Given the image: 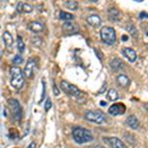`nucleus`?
Segmentation results:
<instances>
[{"label":"nucleus","instance_id":"obj_15","mask_svg":"<svg viewBox=\"0 0 148 148\" xmlns=\"http://www.w3.org/2000/svg\"><path fill=\"white\" fill-rule=\"evenodd\" d=\"M126 123H127V125L130 126V128H132V130H137L138 126H139V121H138L136 116H133V114L127 116V119H126Z\"/></svg>","mask_w":148,"mask_h":148},{"label":"nucleus","instance_id":"obj_32","mask_svg":"<svg viewBox=\"0 0 148 148\" xmlns=\"http://www.w3.org/2000/svg\"><path fill=\"white\" fill-rule=\"evenodd\" d=\"M101 105H102V106H105V105H106V104H105V102H101Z\"/></svg>","mask_w":148,"mask_h":148},{"label":"nucleus","instance_id":"obj_25","mask_svg":"<svg viewBox=\"0 0 148 148\" xmlns=\"http://www.w3.org/2000/svg\"><path fill=\"white\" fill-rule=\"evenodd\" d=\"M23 56H19V54H17V56H14V58H13V63H15V64H21L23 62Z\"/></svg>","mask_w":148,"mask_h":148},{"label":"nucleus","instance_id":"obj_4","mask_svg":"<svg viewBox=\"0 0 148 148\" xmlns=\"http://www.w3.org/2000/svg\"><path fill=\"white\" fill-rule=\"evenodd\" d=\"M60 88L62 89V91L65 93V94L69 95V96L73 97V98H76V99H79L83 96L82 92L78 89L76 86L72 85L71 83L67 82L65 80H62L60 83Z\"/></svg>","mask_w":148,"mask_h":148},{"label":"nucleus","instance_id":"obj_3","mask_svg":"<svg viewBox=\"0 0 148 148\" xmlns=\"http://www.w3.org/2000/svg\"><path fill=\"white\" fill-rule=\"evenodd\" d=\"M100 36L103 42L107 45H114L116 40V31L112 27H103L100 31Z\"/></svg>","mask_w":148,"mask_h":148},{"label":"nucleus","instance_id":"obj_16","mask_svg":"<svg viewBox=\"0 0 148 148\" xmlns=\"http://www.w3.org/2000/svg\"><path fill=\"white\" fill-rule=\"evenodd\" d=\"M123 61L121 60V59L118 58V57H116V58H113L111 60V62H110V65H111L112 69H114V70H121V69L123 68Z\"/></svg>","mask_w":148,"mask_h":148},{"label":"nucleus","instance_id":"obj_26","mask_svg":"<svg viewBox=\"0 0 148 148\" xmlns=\"http://www.w3.org/2000/svg\"><path fill=\"white\" fill-rule=\"evenodd\" d=\"M51 108V99H47L46 101V104H45V110L46 112H49V109Z\"/></svg>","mask_w":148,"mask_h":148},{"label":"nucleus","instance_id":"obj_19","mask_svg":"<svg viewBox=\"0 0 148 148\" xmlns=\"http://www.w3.org/2000/svg\"><path fill=\"white\" fill-rule=\"evenodd\" d=\"M109 19L112 21H119L121 17V12L116 8H110L109 9Z\"/></svg>","mask_w":148,"mask_h":148},{"label":"nucleus","instance_id":"obj_8","mask_svg":"<svg viewBox=\"0 0 148 148\" xmlns=\"http://www.w3.org/2000/svg\"><path fill=\"white\" fill-rule=\"evenodd\" d=\"M125 106L123 103H116V104L112 105L108 110V113L111 116H120V114H123L125 113Z\"/></svg>","mask_w":148,"mask_h":148},{"label":"nucleus","instance_id":"obj_27","mask_svg":"<svg viewBox=\"0 0 148 148\" xmlns=\"http://www.w3.org/2000/svg\"><path fill=\"white\" fill-rule=\"evenodd\" d=\"M53 94L54 96H58L59 95V89L57 88V86L54 82H53Z\"/></svg>","mask_w":148,"mask_h":148},{"label":"nucleus","instance_id":"obj_14","mask_svg":"<svg viewBox=\"0 0 148 148\" xmlns=\"http://www.w3.org/2000/svg\"><path fill=\"white\" fill-rule=\"evenodd\" d=\"M116 82H118V84L123 88H126L130 85V78H128L126 75H125V74H121V75H119L118 77H116Z\"/></svg>","mask_w":148,"mask_h":148},{"label":"nucleus","instance_id":"obj_9","mask_svg":"<svg viewBox=\"0 0 148 148\" xmlns=\"http://www.w3.org/2000/svg\"><path fill=\"white\" fill-rule=\"evenodd\" d=\"M103 140L108 143L112 148H126L125 143L118 137H104Z\"/></svg>","mask_w":148,"mask_h":148},{"label":"nucleus","instance_id":"obj_13","mask_svg":"<svg viewBox=\"0 0 148 148\" xmlns=\"http://www.w3.org/2000/svg\"><path fill=\"white\" fill-rule=\"evenodd\" d=\"M28 28L30 29L32 32L36 33V34H39V33H42V31H44V26H42V24H40V22H37V21H32V22L28 25Z\"/></svg>","mask_w":148,"mask_h":148},{"label":"nucleus","instance_id":"obj_31","mask_svg":"<svg viewBox=\"0 0 148 148\" xmlns=\"http://www.w3.org/2000/svg\"><path fill=\"white\" fill-rule=\"evenodd\" d=\"M121 40H123L125 42L126 40H127V36H123V38H121Z\"/></svg>","mask_w":148,"mask_h":148},{"label":"nucleus","instance_id":"obj_20","mask_svg":"<svg viewBox=\"0 0 148 148\" xmlns=\"http://www.w3.org/2000/svg\"><path fill=\"white\" fill-rule=\"evenodd\" d=\"M107 98H108V100H110V101H112V102L116 101V100L119 99V94H118V92H116V90L110 89L108 94H107Z\"/></svg>","mask_w":148,"mask_h":148},{"label":"nucleus","instance_id":"obj_18","mask_svg":"<svg viewBox=\"0 0 148 148\" xmlns=\"http://www.w3.org/2000/svg\"><path fill=\"white\" fill-rule=\"evenodd\" d=\"M17 11L21 12V13H31L33 11V7L28 3H18L17 5Z\"/></svg>","mask_w":148,"mask_h":148},{"label":"nucleus","instance_id":"obj_28","mask_svg":"<svg viewBox=\"0 0 148 148\" xmlns=\"http://www.w3.org/2000/svg\"><path fill=\"white\" fill-rule=\"evenodd\" d=\"M107 86H108V84H107V83L105 82L104 84H103V86H102L101 90H99V94H102V93H104V92H105V90H106Z\"/></svg>","mask_w":148,"mask_h":148},{"label":"nucleus","instance_id":"obj_2","mask_svg":"<svg viewBox=\"0 0 148 148\" xmlns=\"http://www.w3.org/2000/svg\"><path fill=\"white\" fill-rule=\"evenodd\" d=\"M24 72L18 66H13L10 69V83L12 87L17 90H20L24 85Z\"/></svg>","mask_w":148,"mask_h":148},{"label":"nucleus","instance_id":"obj_33","mask_svg":"<svg viewBox=\"0 0 148 148\" xmlns=\"http://www.w3.org/2000/svg\"><path fill=\"white\" fill-rule=\"evenodd\" d=\"M147 36H148V33H147Z\"/></svg>","mask_w":148,"mask_h":148},{"label":"nucleus","instance_id":"obj_24","mask_svg":"<svg viewBox=\"0 0 148 148\" xmlns=\"http://www.w3.org/2000/svg\"><path fill=\"white\" fill-rule=\"evenodd\" d=\"M17 47H18V51L22 53V52L25 51V44L23 42V39L22 37L18 36L17 37Z\"/></svg>","mask_w":148,"mask_h":148},{"label":"nucleus","instance_id":"obj_21","mask_svg":"<svg viewBox=\"0 0 148 148\" xmlns=\"http://www.w3.org/2000/svg\"><path fill=\"white\" fill-rule=\"evenodd\" d=\"M59 18L61 20H65L66 22H69L70 20H72L74 18V16L71 13H67V12H64V11H60L59 12Z\"/></svg>","mask_w":148,"mask_h":148},{"label":"nucleus","instance_id":"obj_7","mask_svg":"<svg viewBox=\"0 0 148 148\" xmlns=\"http://www.w3.org/2000/svg\"><path fill=\"white\" fill-rule=\"evenodd\" d=\"M37 68V62L34 58H30L28 60V63L26 64L25 68H24V75H25L26 78L28 79H32L34 77L35 74V70Z\"/></svg>","mask_w":148,"mask_h":148},{"label":"nucleus","instance_id":"obj_30","mask_svg":"<svg viewBox=\"0 0 148 148\" xmlns=\"http://www.w3.org/2000/svg\"><path fill=\"white\" fill-rule=\"evenodd\" d=\"M91 148H105V147L101 146V145H96V146H93V147H91Z\"/></svg>","mask_w":148,"mask_h":148},{"label":"nucleus","instance_id":"obj_1","mask_svg":"<svg viewBox=\"0 0 148 148\" xmlns=\"http://www.w3.org/2000/svg\"><path fill=\"white\" fill-rule=\"evenodd\" d=\"M72 137L74 141L78 144H84L87 142H91L93 140L91 131L80 126H75L72 128Z\"/></svg>","mask_w":148,"mask_h":148},{"label":"nucleus","instance_id":"obj_17","mask_svg":"<svg viewBox=\"0 0 148 148\" xmlns=\"http://www.w3.org/2000/svg\"><path fill=\"white\" fill-rule=\"evenodd\" d=\"M3 40H4V44H5V46L7 49H12L13 47V37H12V35L10 34L9 32H4V34H3Z\"/></svg>","mask_w":148,"mask_h":148},{"label":"nucleus","instance_id":"obj_23","mask_svg":"<svg viewBox=\"0 0 148 148\" xmlns=\"http://www.w3.org/2000/svg\"><path fill=\"white\" fill-rule=\"evenodd\" d=\"M126 31H127V32H130L132 37H134V38H137L138 37L137 30L135 29V27L132 25V24H128V25L126 26Z\"/></svg>","mask_w":148,"mask_h":148},{"label":"nucleus","instance_id":"obj_22","mask_svg":"<svg viewBox=\"0 0 148 148\" xmlns=\"http://www.w3.org/2000/svg\"><path fill=\"white\" fill-rule=\"evenodd\" d=\"M64 6H66L68 9H70V10H77L78 8V3L76 1H74V0H69V1H66L64 2Z\"/></svg>","mask_w":148,"mask_h":148},{"label":"nucleus","instance_id":"obj_5","mask_svg":"<svg viewBox=\"0 0 148 148\" xmlns=\"http://www.w3.org/2000/svg\"><path fill=\"white\" fill-rule=\"evenodd\" d=\"M85 119L97 125H102L107 121L106 116L100 111H87L85 113Z\"/></svg>","mask_w":148,"mask_h":148},{"label":"nucleus","instance_id":"obj_11","mask_svg":"<svg viewBox=\"0 0 148 148\" xmlns=\"http://www.w3.org/2000/svg\"><path fill=\"white\" fill-rule=\"evenodd\" d=\"M123 54L130 61V62L135 61L137 58L136 52L133 51L132 49H130V47H125V49H123Z\"/></svg>","mask_w":148,"mask_h":148},{"label":"nucleus","instance_id":"obj_10","mask_svg":"<svg viewBox=\"0 0 148 148\" xmlns=\"http://www.w3.org/2000/svg\"><path fill=\"white\" fill-rule=\"evenodd\" d=\"M62 31L63 33H65L67 35H74L79 32V27H78L77 24L65 22L62 25Z\"/></svg>","mask_w":148,"mask_h":148},{"label":"nucleus","instance_id":"obj_12","mask_svg":"<svg viewBox=\"0 0 148 148\" xmlns=\"http://www.w3.org/2000/svg\"><path fill=\"white\" fill-rule=\"evenodd\" d=\"M86 21H87V23L89 24V25H91L92 27H99L102 23L101 17H100L99 15H95V14L94 15L88 16Z\"/></svg>","mask_w":148,"mask_h":148},{"label":"nucleus","instance_id":"obj_6","mask_svg":"<svg viewBox=\"0 0 148 148\" xmlns=\"http://www.w3.org/2000/svg\"><path fill=\"white\" fill-rule=\"evenodd\" d=\"M9 107H10L12 114L15 121H20L21 120V114H22V109L19 104V102L16 99H10L8 101Z\"/></svg>","mask_w":148,"mask_h":148},{"label":"nucleus","instance_id":"obj_29","mask_svg":"<svg viewBox=\"0 0 148 148\" xmlns=\"http://www.w3.org/2000/svg\"><path fill=\"white\" fill-rule=\"evenodd\" d=\"M27 148H36V142H34V141L31 142L30 144L28 145V147H27Z\"/></svg>","mask_w":148,"mask_h":148}]
</instances>
